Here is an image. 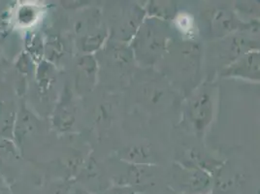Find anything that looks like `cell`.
<instances>
[{
	"instance_id": "cell-1",
	"label": "cell",
	"mask_w": 260,
	"mask_h": 194,
	"mask_svg": "<svg viewBox=\"0 0 260 194\" xmlns=\"http://www.w3.org/2000/svg\"><path fill=\"white\" fill-rule=\"evenodd\" d=\"M164 42L165 38L159 27L156 28L153 22L145 23L135 42L137 47L136 51H143V54L152 55L161 51Z\"/></svg>"
},
{
	"instance_id": "cell-2",
	"label": "cell",
	"mask_w": 260,
	"mask_h": 194,
	"mask_svg": "<svg viewBox=\"0 0 260 194\" xmlns=\"http://www.w3.org/2000/svg\"><path fill=\"white\" fill-rule=\"evenodd\" d=\"M190 119L197 130L206 128L213 116V101L208 92H201L189 106Z\"/></svg>"
},
{
	"instance_id": "cell-3",
	"label": "cell",
	"mask_w": 260,
	"mask_h": 194,
	"mask_svg": "<svg viewBox=\"0 0 260 194\" xmlns=\"http://www.w3.org/2000/svg\"><path fill=\"white\" fill-rule=\"evenodd\" d=\"M17 110L11 100H0V137L14 139Z\"/></svg>"
},
{
	"instance_id": "cell-4",
	"label": "cell",
	"mask_w": 260,
	"mask_h": 194,
	"mask_svg": "<svg viewBox=\"0 0 260 194\" xmlns=\"http://www.w3.org/2000/svg\"><path fill=\"white\" fill-rule=\"evenodd\" d=\"M209 20L213 33L217 35H224L231 33L236 29L238 22L230 12L221 9L212 12Z\"/></svg>"
},
{
	"instance_id": "cell-5",
	"label": "cell",
	"mask_w": 260,
	"mask_h": 194,
	"mask_svg": "<svg viewBox=\"0 0 260 194\" xmlns=\"http://www.w3.org/2000/svg\"><path fill=\"white\" fill-rule=\"evenodd\" d=\"M35 128V121L32 116L24 108H22L17 113V119L14 128V139L17 144L22 143V141L29 133L33 132Z\"/></svg>"
},
{
	"instance_id": "cell-6",
	"label": "cell",
	"mask_w": 260,
	"mask_h": 194,
	"mask_svg": "<svg viewBox=\"0 0 260 194\" xmlns=\"http://www.w3.org/2000/svg\"><path fill=\"white\" fill-rule=\"evenodd\" d=\"M236 68L233 71L235 75H249L254 74L257 76L259 74V58L258 54L255 53L247 54L235 65Z\"/></svg>"
},
{
	"instance_id": "cell-7",
	"label": "cell",
	"mask_w": 260,
	"mask_h": 194,
	"mask_svg": "<svg viewBox=\"0 0 260 194\" xmlns=\"http://www.w3.org/2000/svg\"><path fill=\"white\" fill-rule=\"evenodd\" d=\"M185 183H188L193 190L205 189L210 184V177L207 173L199 168L184 170Z\"/></svg>"
},
{
	"instance_id": "cell-8",
	"label": "cell",
	"mask_w": 260,
	"mask_h": 194,
	"mask_svg": "<svg viewBox=\"0 0 260 194\" xmlns=\"http://www.w3.org/2000/svg\"><path fill=\"white\" fill-rule=\"evenodd\" d=\"M18 156V149L15 143L10 139L0 137V165L10 161V159H17Z\"/></svg>"
},
{
	"instance_id": "cell-9",
	"label": "cell",
	"mask_w": 260,
	"mask_h": 194,
	"mask_svg": "<svg viewBox=\"0 0 260 194\" xmlns=\"http://www.w3.org/2000/svg\"><path fill=\"white\" fill-rule=\"evenodd\" d=\"M150 12L155 17L169 19L174 16L175 6L172 4V2H152V4L150 5Z\"/></svg>"
},
{
	"instance_id": "cell-10",
	"label": "cell",
	"mask_w": 260,
	"mask_h": 194,
	"mask_svg": "<svg viewBox=\"0 0 260 194\" xmlns=\"http://www.w3.org/2000/svg\"><path fill=\"white\" fill-rule=\"evenodd\" d=\"M105 37H106V33L103 31L87 35L83 42L84 52H93L98 50V48L101 46V44L104 42Z\"/></svg>"
},
{
	"instance_id": "cell-11",
	"label": "cell",
	"mask_w": 260,
	"mask_h": 194,
	"mask_svg": "<svg viewBox=\"0 0 260 194\" xmlns=\"http://www.w3.org/2000/svg\"><path fill=\"white\" fill-rule=\"evenodd\" d=\"M37 18V12L32 6L24 5L18 12V22L23 26H27L35 22Z\"/></svg>"
},
{
	"instance_id": "cell-12",
	"label": "cell",
	"mask_w": 260,
	"mask_h": 194,
	"mask_svg": "<svg viewBox=\"0 0 260 194\" xmlns=\"http://www.w3.org/2000/svg\"><path fill=\"white\" fill-rule=\"evenodd\" d=\"M126 154L130 160L137 163L148 162L152 157L151 152L144 147H133L126 152Z\"/></svg>"
},
{
	"instance_id": "cell-13",
	"label": "cell",
	"mask_w": 260,
	"mask_h": 194,
	"mask_svg": "<svg viewBox=\"0 0 260 194\" xmlns=\"http://www.w3.org/2000/svg\"><path fill=\"white\" fill-rule=\"evenodd\" d=\"M0 194H12V188L9 183L0 174Z\"/></svg>"
},
{
	"instance_id": "cell-14",
	"label": "cell",
	"mask_w": 260,
	"mask_h": 194,
	"mask_svg": "<svg viewBox=\"0 0 260 194\" xmlns=\"http://www.w3.org/2000/svg\"><path fill=\"white\" fill-rule=\"evenodd\" d=\"M73 194H88L87 192H86L85 190H83V189H77L75 190V192Z\"/></svg>"
},
{
	"instance_id": "cell-15",
	"label": "cell",
	"mask_w": 260,
	"mask_h": 194,
	"mask_svg": "<svg viewBox=\"0 0 260 194\" xmlns=\"http://www.w3.org/2000/svg\"><path fill=\"white\" fill-rule=\"evenodd\" d=\"M12 194H24V193H22V192H21V191H19V192H15V191H13V190H12Z\"/></svg>"
}]
</instances>
